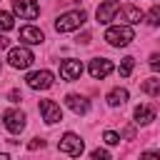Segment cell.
Segmentation results:
<instances>
[{"label": "cell", "instance_id": "cell-11", "mask_svg": "<svg viewBox=\"0 0 160 160\" xmlns=\"http://www.w3.org/2000/svg\"><path fill=\"white\" fill-rule=\"evenodd\" d=\"M118 10H120V5L115 2V0H108V2H102L100 8H98V22H102V25H108L110 20H115V15H118Z\"/></svg>", "mask_w": 160, "mask_h": 160}, {"label": "cell", "instance_id": "cell-12", "mask_svg": "<svg viewBox=\"0 0 160 160\" xmlns=\"http://www.w3.org/2000/svg\"><path fill=\"white\" fill-rule=\"evenodd\" d=\"M20 40L28 42V45H40L45 40V35H42V30H38L32 25H25V28H20Z\"/></svg>", "mask_w": 160, "mask_h": 160}, {"label": "cell", "instance_id": "cell-14", "mask_svg": "<svg viewBox=\"0 0 160 160\" xmlns=\"http://www.w3.org/2000/svg\"><path fill=\"white\" fill-rule=\"evenodd\" d=\"M118 12H120V18H122L128 25H138V22L145 18V15H142V10H140V8H135V5H122Z\"/></svg>", "mask_w": 160, "mask_h": 160}, {"label": "cell", "instance_id": "cell-15", "mask_svg": "<svg viewBox=\"0 0 160 160\" xmlns=\"http://www.w3.org/2000/svg\"><path fill=\"white\" fill-rule=\"evenodd\" d=\"M155 120V108L152 105H138L135 108V122L138 125H150Z\"/></svg>", "mask_w": 160, "mask_h": 160}, {"label": "cell", "instance_id": "cell-25", "mask_svg": "<svg viewBox=\"0 0 160 160\" xmlns=\"http://www.w3.org/2000/svg\"><path fill=\"white\" fill-rule=\"evenodd\" d=\"M8 98H10V102H20V100H22V95H20L18 90H10V95H8Z\"/></svg>", "mask_w": 160, "mask_h": 160}, {"label": "cell", "instance_id": "cell-22", "mask_svg": "<svg viewBox=\"0 0 160 160\" xmlns=\"http://www.w3.org/2000/svg\"><path fill=\"white\" fill-rule=\"evenodd\" d=\"M108 158H110V152H108V150H102V148L92 150V160H108Z\"/></svg>", "mask_w": 160, "mask_h": 160}, {"label": "cell", "instance_id": "cell-8", "mask_svg": "<svg viewBox=\"0 0 160 160\" xmlns=\"http://www.w3.org/2000/svg\"><path fill=\"white\" fill-rule=\"evenodd\" d=\"M40 112H42V120H45L48 125L62 120V110H60V105L52 102V100H40Z\"/></svg>", "mask_w": 160, "mask_h": 160}, {"label": "cell", "instance_id": "cell-6", "mask_svg": "<svg viewBox=\"0 0 160 160\" xmlns=\"http://www.w3.org/2000/svg\"><path fill=\"white\" fill-rule=\"evenodd\" d=\"M28 85L32 88V90H48V88H52V72L50 70H38V72H30L28 78Z\"/></svg>", "mask_w": 160, "mask_h": 160}, {"label": "cell", "instance_id": "cell-4", "mask_svg": "<svg viewBox=\"0 0 160 160\" xmlns=\"http://www.w3.org/2000/svg\"><path fill=\"white\" fill-rule=\"evenodd\" d=\"M32 60H35V55L28 50V48H12L10 52H8V62L12 65V68H18V70H25V68H30L32 65Z\"/></svg>", "mask_w": 160, "mask_h": 160}, {"label": "cell", "instance_id": "cell-17", "mask_svg": "<svg viewBox=\"0 0 160 160\" xmlns=\"http://www.w3.org/2000/svg\"><path fill=\"white\" fill-rule=\"evenodd\" d=\"M140 90H142L145 95H152V98H160V80H158V78H148V80H142V85H140Z\"/></svg>", "mask_w": 160, "mask_h": 160}, {"label": "cell", "instance_id": "cell-26", "mask_svg": "<svg viewBox=\"0 0 160 160\" xmlns=\"http://www.w3.org/2000/svg\"><path fill=\"white\" fill-rule=\"evenodd\" d=\"M2 48H8V38H2V35H0V50H2Z\"/></svg>", "mask_w": 160, "mask_h": 160}, {"label": "cell", "instance_id": "cell-5", "mask_svg": "<svg viewBox=\"0 0 160 160\" xmlns=\"http://www.w3.org/2000/svg\"><path fill=\"white\" fill-rule=\"evenodd\" d=\"M12 10H15V15H20L22 20H35V18L40 15L38 0H12Z\"/></svg>", "mask_w": 160, "mask_h": 160}, {"label": "cell", "instance_id": "cell-16", "mask_svg": "<svg viewBox=\"0 0 160 160\" xmlns=\"http://www.w3.org/2000/svg\"><path fill=\"white\" fill-rule=\"evenodd\" d=\"M108 102H110L112 108L125 105V102H128V90H125V88H115V90H110V92H108Z\"/></svg>", "mask_w": 160, "mask_h": 160}, {"label": "cell", "instance_id": "cell-1", "mask_svg": "<svg viewBox=\"0 0 160 160\" xmlns=\"http://www.w3.org/2000/svg\"><path fill=\"white\" fill-rule=\"evenodd\" d=\"M85 10H70V12H62L58 20H55V30L58 32H70V30H78L82 22H85Z\"/></svg>", "mask_w": 160, "mask_h": 160}, {"label": "cell", "instance_id": "cell-24", "mask_svg": "<svg viewBox=\"0 0 160 160\" xmlns=\"http://www.w3.org/2000/svg\"><path fill=\"white\" fill-rule=\"evenodd\" d=\"M28 148H30V150H38V148H45V140H40V138H35V140H32V142H30Z\"/></svg>", "mask_w": 160, "mask_h": 160}, {"label": "cell", "instance_id": "cell-3", "mask_svg": "<svg viewBox=\"0 0 160 160\" xmlns=\"http://www.w3.org/2000/svg\"><path fill=\"white\" fill-rule=\"evenodd\" d=\"M58 150L65 152V155L78 158V155L85 150V142L80 140V135H75V132H65V135L60 138V142H58Z\"/></svg>", "mask_w": 160, "mask_h": 160}, {"label": "cell", "instance_id": "cell-7", "mask_svg": "<svg viewBox=\"0 0 160 160\" xmlns=\"http://www.w3.org/2000/svg\"><path fill=\"white\" fill-rule=\"evenodd\" d=\"M2 122H5V128L10 130V132H22L25 130V112H20V110H5L2 112Z\"/></svg>", "mask_w": 160, "mask_h": 160}, {"label": "cell", "instance_id": "cell-21", "mask_svg": "<svg viewBox=\"0 0 160 160\" xmlns=\"http://www.w3.org/2000/svg\"><path fill=\"white\" fill-rule=\"evenodd\" d=\"M102 140H105L108 145H118V142H120V135L112 132V130H105V132H102Z\"/></svg>", "mask_w": 160, "mask_h": 160}, {"label": "cell", "instance_id": "cell-9", "mask_svg": "<svg viewBox=\"0 0 160 160\" xmlns=\"http://www.w3.org/2000/svg\"><path fill=\"white\" fill-rule=\"evenodd\" d=\"M80 75H82V62H80V60H62V62H60V78H62V80L72 82V80H78Z\"/></svg>", "mask_w": 160, "mask_h": 160}, {"label": "cell", "instance_id": "cell-10", "mask_svg": "<svg viewBox=\"0 0 160 160\" xmlns=\"http://www.w3.org/2000/svg\"><path fill=\"white\" fill-rule=\"evenodd\" d=\"M90 75L95 78V80H102L105 75H110L112 72V60H108V58H95V60H90Z\"/></svg>", "mask_w": 160, "mask_h": 160}, {"label": "cell", "instance_id": "cell-27", "mask_svg": "<svg viewBox=\"0 0 160 160\" xmlns=\"http://www.w3.org/2000/svg\"><path fill=\"white\" fill-rule=\"evenodd\" d=\"M0 160H8V155H5V152H0Z\"/></svg>", "mask_w": 160, "mask_h": 160}, {"label": "cell", "instance_id": "cell-2", "mask_svg": "<svg viewBox=\"0 0 160 160\" xmlns=\"http://www.w3.org/2000/svg\"><path fill=\"white\" fill-rule=\"evenodd\" d=\"M105 40L112 48H125V45H130V40H135V32L130 25H118V28H108Z\"/></svg>", "mask_w": 160, "mask_h": 160}, {"label": "cell", "instance_id": "cell-18", "mask_svg": "<svg viewBox=\"0 0 160 160\" xmlns=\"http://www.w3.org/2000/svg\"><path fill=\"white\" fill-rule=\"evenodd\" d=\"M132 68H135V58H122V62H120V78H130Z\"/></svg>", "mask_w": 160, "mask_h": 160}, {"label": "cell", "instance_id": "cell-20", "mask_svg": "<svg viewBox=\"0 0 160 160\" xmlns=\"http://www.w3.org/2000/svg\"><path fill=\"white\" fill-rule=\"evenodd\" d=\"M145 18H148V22H150L152 28H155V25H160V5H152V8H150V12H148Z\"/></svg>", "mask_w": 160, "mask_h": 160}, {"label": "cell", "instance_id": "cell-23", "mask_svg": "<svg viewBox=\"0 0 160 160\" xmlns=\"http://www.w3.org/2000/svg\"><path fill=\"white\" fill-rule=\"evenodd\" d=\"M150 68L160 72V52H152V55H150Z\"/></svg>", "mask_w": 160, "mask_h": 160}, {"label": "cell", "instance_id": "cell-19", "mask_svg": "<svg viewBox=\"0 0 160 160\" xmlns=\"http://www.w3.org/2000/svg\"><path fill=\"white\" fill-rule=\"evenodd\" d=\"M12 28H15L12 15H10V12H5V10H0V30H12Z\"/></svg>", "mask_w": 160, "mask_h": 160}, {"label": "cell", "instance_id": "cell-13", "mask_svg": "<svg viewBox=\"0 0 160 160\" xmlns=\"http://www.w3.org/2000/svg\"><path fill=\"white\" fill-rule=\"evenodd\" d=\"M65 102H68V108H70L75 115H85V112L90 110V102H88L82 95H75V92H70V95L65 98Z\"/></svg>", "mask_w": 160, "mask_h": 160}]
</instances>
